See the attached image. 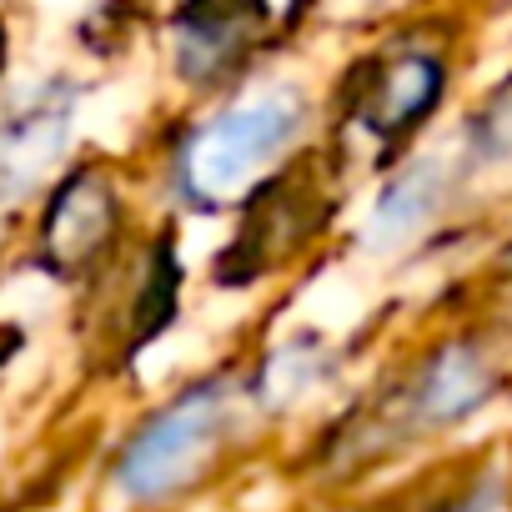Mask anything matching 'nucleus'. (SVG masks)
<instances>
[{"label":"nucleus","mask_w":512,"mask_h":512,"mask_svg":"<svg viewBox=\"0 0 512 512\" xmlns=\"http://www.w3.org/2000/svg\"><path fill=\"white\" fill-rule=\"evenodd\" d=\"M347 191H352V181L327 156V146H317L292 171H282L272 186H262L231 216L236 231L226 246V262H231L226 287H251V282L282 277L297 262H307L332 236Z\"/></svg>","instance_id":"6"},{"label":"nucleus","mask_w":512,"mask_h":512,"mask_svg":"<svg viewBox=\"0 0 512 512\" xmlns=\"http://www.w3.org/2000/svg\"><path fill=\"white\" fill-rule=\"evenodd\" d=\"M76 111H81V86L51 76L0 116V196L21 201L51 186L71 166L66 151H71Z\"/></svg>","instance_id":"9"},{"label":"nucleus","mask_w":512,"mask_h":512,"mask_svg":"<svg viewBox=\"0 0 512 512\" xmlns=\"http://www.w3.org/2000/svg\"><path fill=\"white\" fill-rule=\"evenodd\" d=\"M467 31L472 16L457 0H442V6H417L397 21H382L347 51L327 81L322 136L347 181H372L412 146L437 136L462 91Z\"/></svg>","instance_id":"1"},{"label":"nucleus","mask_w":512,"mask_h":512,"mask_svg":"<svg viewBox=\"0 0 512 512\" xmlns=\"http://www.w3.org/2000/svg\"><path fill=\"white\" fill-rule=\"evenodd\" d=\"M0 66H6V31H0Z\"/></svg>","instance_id":"12"},{"label":"nucleus","mask_w":512,"mask_h":512,"mask_svg":"<svg viewBox=\"0 0 512 512\" xmlns=\"http://www.w3.org/2000/svg\"><path fill=\"white\" fill-rule=\"evenodd\" d=\"M282 31V0H176L161 21L166 76L191 106H201L267 71L282 51Z\"/></svg>","instance_id":"8"},{"label":"nucleus","mask_w":512,"mask_h":512,"mask_svg":"<svg viewBox=\"0 0 512 512\" xmlns=\"http://www.w3.org/2000/svg\"><path fill=\"white\" fill-rule=\"evenodd\" d=\"M477 181L482 176L467 161L457 131L412 146L367 181L362 211L352 221V251L367 262H402L412 251H427L457 221Z\"/></svg>","instance_id":"5"},{"label":"nucleus","mask_w":512,"mask_h":512,"mask_svg":"<svg viewBox=\"0 0 512 512\" xmlns=\"http://www.w3.org/2000/svg\"><path fill=\"white\" fill-rule=\"evenodd\" d=\"M136 206L111 161H71L41 196L31 256L61 287L106 282L131 251Z\"/></svg>","instance_id":"7"},{"label":"nucleus","mask_w":512,"mask_h":512,"mask_svg":"<svg viewBox=\"0 0 512 512\" xmlns=\"http://www.w3.org/2000/svg\"><path fill=\"white\" fill-rule=\"evenodd\" d=\"M457 6L477 21V16H507V11H512V0H457Z\"/></svg>","instance_id":"11"},{"label":"nucleus","mask_w":512,"mask_h":512,"mask_svg":"<svg viewBox=\"0 0 512 512\" xmlns=\"http://www.w3.org/2000/svg\"><path fill=\"white\" fill-rule=\"evenodd\" d=\"M262 417L246 367H206L136 417L111 457V487L131 507H166L206 487Z\"/></svg>","instance_id":"4"},{"label":"nucleus","mask_w":512,"mask_h":512,"mask_svg":"<svg viewBox=\"0 0 512 512\" xmlns=\"http://www.w3.org/2000/svg\"><path fill=\"white\" fill-rule=\"evenodd\" d=\"M467 161L477 166V176H497L512 171V66H502L452 121Z\"/></svg>","instance_id":"10"},{"label":"nucleus","mask_w":512,"mask_h":512,"mask_svg":"<svg viewBox=\"0 0 512 512\" xmlns=\"http://www.w3.org/2000/svg\"><path fill=\"white\" fill-rule=\"evenodd\" d=\"M327 136V86L292 71H256L251 81L201 101L161 146V191L186 216H236L262 186L312 156Z\"/></svg>","instance_id":"2"},{"label":"nucleus","mask_w":512,"mask_h":512,"mask_svg":"<svg viewBox=\"0 0 512 512\" xmlns=\"http://www.w3.org/2000/svg\"><path fill=\"white\" fill-rule=\"evenodd\" d=\"M412 342L417 347L392 362V372L357 412V457L447 437L477 422L512 387V327L497 317H447Z\"/></svg>","instance_id":"3"}]
</instances>
